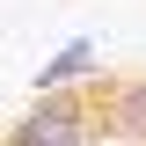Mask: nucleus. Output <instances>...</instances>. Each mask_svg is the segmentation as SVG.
<instances>
[{"instance_id": "f257e3e1", "label": "nucleus", "mask_w": 146, "mask_h": 146, "mask_svg": "<svg viewBox=\"0 0 146 146\" xmlns=\"http://www.w3.org/2000/svg\"><path fill=\"white\" fill-rule=\"evenodd\" d=\"M88 80H102V58H95V44H88V36L58 44V51L36 66V95H51V88H88Z\"/></svg>"}]
</instances>
